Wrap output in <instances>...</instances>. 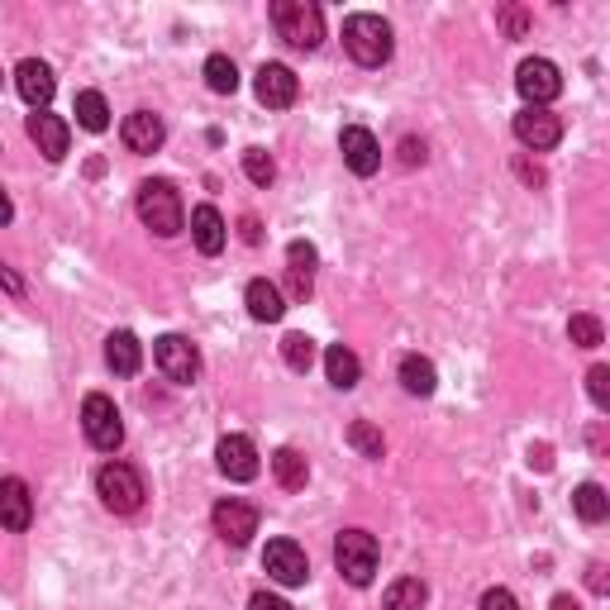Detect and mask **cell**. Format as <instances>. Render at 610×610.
<instances>
[{"label":"cell","instance_id":"2","mask_svg":"<svg viewBox=\"0 0 610 610\" xmlns=\"http://www.w3.org/2000/svg\"><path fill=\"white\" fill-rule=\"evenodd\" d=\"M96 496H101V506L115 511V515L144 511V501H148L144 472L129 467V463H105V467L96 472Z\"/></svg>","mask_w":610,"mask_h":610},{"label":"cell","instance_id":"43","mask_svg":"<svg viewBox=\"0 0 610 610\" xmlns=\"http://www.w3.org/2000/svg\"><path fill=\"white\" fill-rule=\"evenodd\" d=\"M243 239H249V243H257V220H253V215L243 220Z\"/></svg>","mask_w":610,"mask_h":610},{"label":"cell","instance_id":"15","mask_svg":"<svg viewBox=\"0 0 610 610\" xmlns=\"http://www.w3.org/2000/svg\"><path fill=\"white\" fill-rule=\"evenodd\" d=\"M339 152H344V162L354 177H372L381 167V144L372 139V129H362V125H348L339 134Z\"/></svg>","mask_w":610,"mask_h":610},{"label":"cell","instance_id":"28","mask_svg":"<svg viewBox=\"0 0 610 610\" xmlns=\"http://www.w3.org/2000/svg\"><path fill=\"white\" fill-rule=\"evenodd\" d=\"M424 601H430V587L420 582V577H401V582L387 587V610H424Z\"/></svg>","mask_w":610,"mask_h":610},{"label":"cell","instance_id":"10","mask_svg":"<svg viewBox=\"0 0 610 610\" xmlns=\"http://www.w3.org/2000/svg\"><path fill=\"white\" fill-rule=\"evenodd\" d=\"M210 525H215V534L224 544H234L243 548L257 534V511L249 506V501H239V496H224L215 511H210Z\"/></svg>","mask_w":610,"mask_h":610},{"label":"cell","instance_id":"11","mask_svg":"<svg viewBox=\"0 0 610 610\" xmlns=\"http://www.w3.org/2000/svg\"><path fill=\"white\" fill-rule=\"evenodd\" d=\"M515 139L534 152H548L562 139V119L554 111H544V105H525V111L515 115Z\"/></svg>","mask_w":610,"mask_h":610},{"label":"cell","instance_id":"24","mask_svg":"<svg viewBox=\"0 0 610 610\" xmlns=\"http://www.w3.org/2000/svg\"><path fill=\"white\" fill-rule=\"evenodd\" d=\"M272 477H277L286 492H301V486L311 482V463H305L301 449H277L272 453Z\"/></svg>","mask_w":610,"mask_h":610},{"label":"cell","instance_id":"32","mask_svg":"<svg viewBox=\"0 0 610 610\" xmlns=\"http://www.w3.org/2000/svg\"><path fill=\"white\" fill-rule=\"evenodd\" d=\"M243 172H249L253 187H272V177H277V162H272L267 148H243Z\"/></svg>","mask_w":610,"mask_h":610},{"label":"cell","instance_id":"8","mask_svg":"<svg viewBox=\"0 0 610 610\" xmlns=\"http://www.w3.org/2000/svg\"><path fill=\"white\" fill-rule=\"evenodd\" d=\"M515 86H520L525 105H544L548 111V101L562 96V72H558V63H548V57H525L520 72H515Z\"/></svg>","mask_w":610,"mask_h":610},{"label":"cell","instance_id":"40","mask_svg":"<svg viewBox=\"0 0 610 610\" xmlns=\"http://www.w3.org/2000/svg\"><path fill=\"white\" fill-rule=\"evenodd\" d=\"M587 582H591V591H606V568H601V562H591V568H587Z\"/></svg>","mask_w":610,"mask_h":610},{"label":"cell","instance_id":"4","mask_svg":"<svg viewBox=\"0 0 610 610\" xmlns=\"http://www.w3.org/2000/svg\"><path fill=\"white\" fill-rule=\"evenodd\" d=\"M272 24H277V34L301 53L319 49V39H325V14H319V6H311V0H277V6H272Z\"/></svg>","mask_w":610,"mask_h":610},{"label":"cell","instance_id":"25","mask_svg":"<svg viewBox=\"0 0 610 610\" xmlns=\"http://www.w3.org/2000/svg\"><path fill=\"white\" fill-rule=\"evenodd\" d=\"M401 387H406L410 396H434V387H439L434 362L420 358V354H406V358H401Z\"/></svg>","mask_w":610,"mask_h":610},{"label":"cell","instance_id":"7","mask_svg":"<svg viewBox=\"0 0 610 610\" xmlns=\"http://www.w3.org/2000/svg\"><path fill=\"white\" fill-rule=\"evenodd\" d=\"M152 362H158L162 377L177 381V387H191V381L201 377V354H196V344L187 334H162V339L152 344Z\"/></svg>","mask_w":610,"mask_h":610},{"label":"cell","instance_id":"18","mask_svg":"<svg viewBox=\"0 0 610 610\" xmlns=\"http://www.w3.org/2000/svg\"><path fill=\"white\" fill-rule=\"evenodd\" d=\"M119 139H125L129 152H158L167 139V125L152 111H134V115H125V125H119Z\"/></svg>","mask_w":610,"mask_h":610},{"label":"cell","instance_id":"34","mask_svg":"<svg viewBox=\"0 0 610 610\" xmlns=\"http://www.w3.org/2000/svg\"><path fill=\"white\" fill-rule=\"evenodd\" d=\"M496 24L506 29L511 39H525V34H529V10H525V6H506V10L496 14Z\"/></svg>","mask_w":610,"mask_h":610},{"label":"cell","instance_id":"38","mask_svg":"<svg viewBox=\"0 0 610 610\" xmlns=\"http://www.w3.org/2000/svg\"><path fill=\"white\" fill-rule=\"evenodd\" d=\"M401 162H406V167L424 162V144H420V139H406V144H401Z\"/></svg>","mask_w":610,"mask_h":610},{"label":"cell","instance_id":"41","mask_svg":"<svg viewBox=\"0 0 610 610\" xmlns=\"http://www.w3.org/2000/svg\"><path fill=\"white\" fill-rule=\"evenodd\" d=\"M548 610H582V606H577V601L568 597V591H562V597H554V606H548Z\"/></svg>","mask_w":610,"mask_h":610},{"label":"cell","instance_id":"9","mask_svg":"<svg viewBox=\"0 0 610 610\" xmlns=\"http://www.w3.org/2000/svg\"><path fill=\"white\" fill-rule=\"evenodd\" d=\"M263 568L277 587H305V577H311V558H305V548L296 539H272L263 548Z\"/></svg>","mask_w":610,"mask_h":610},{"label":"cell","instance_id":"14","mask_svg":"<svg viewBox=\"0 0 610 610\" xmlns=\"http://www.w3.org/2000/svg\"><path fill=\"white\" fill-rule=\"evenodd\" d=\"M215 463L229 482H253L257 477V449L249 434H224L215 444Z\"/></svg>","mask_w":610,"mask_h":610},{"label":"cell","instance_id":"23","mask_svg":"<svg viewBox=\"0 0 610 610\" xmlns=\"http://www.w3.org/2000/svg\"><path fill=\"white\" fill-rule=\"evenodd\" d=\"M325 377H329V387H339V391H354L358 387V377H362V362L354 348H344V344H334L329 354H325Z\"/></svg>","mask_w":610,"mask_h":610},{"label":"cell","instance_id":"6","mask_svg":"<svg viewBox=\"0 0 610 610\" xmlns=\"http://www.w3.org/2000/svg\"><path fill=\"white\" fill-rule=\"evenodd\" d=\"M82 430H86V444L101 453H115L125 444V420H119L111 396H101V391H91L82 401Z\"/></svg>","mask_w":610,"mask_h":610},{"label":"cell","instance_id":"35","mask_svg":"<svg viewBox=\"0 0 610 610\" xmlns=\"http://www.w3.org/2000/svg\"><path fill=\"white\" fill-rule=\"evenodd\" d=\"M587 391H591V401H597V410H610V368H591L587 372Z\"/></svg>","mask_w":610,"mask_h":610},{"label":"cell","instance_id":"16","mask_svg":"<svg viewBox=\"0 0 610 610\" xmlns=\"http://www.w3.org/2000/svg\"><path fill=\"white\" fill-rule=\"evenodd\" d=\"M24 129H29V139L39 144V152H43L49 162H63V158H67V148H72L67 119H57V115H49V111H34Z\"/></svg>","mask_w":610,"mask_h":610},{"label":"cell","instance_id":"3","mask_svg":"<svg viewBox=\"0 0 610 610\" xmlns=\"http://www.w3.org/2000/svg\"><path fill=\"white\" fill-rule=\"evenodd\" d=\"M134 206H139V220L158 239H172V234H181V229H187V210H181V196H177L172 181H144L139 201H134Z\"/></svg>","mask_w":610,"mask_h":610},{"label":"cell","instance_id":"30","mask_svg":"<svg viewBox=\"0 0 610 610\" xmlns=\"http://www.w3.org/2000/svg\"><path fill=\"white\" fill-rule=\"evenodd\" d=\"M282 358H286V368H292V372H311L315 368V339H311V334H286Z\"/></svg>","mask_w":610,"mask_h":610},{"label":"cell","instance_id":"27","mask_svg":"<svg viewBox=\"0 0 610 610\" xmlns=\"http://www.w3.org/2000/svg\"><path fill=\"white\" fill-rule=\"evenodd\" d=\"M76 125L91 129V134H105L111 129V105H105L101 91H76Z\"/></svg>","mask_w":610,"mask_h":610},{"label":"cell","instance_id":"29","mask_svg":"<svg viewBox=\"0 0 610 610\" xmlns=\"http://www.w3.org/2000/svg\"><path fill=\"white\" fill-rule=\"evenodd\" d=\"M206 86L215 91V96H234V91H239V67L229 63L224 53H210L206 57Z\"/></svg>","mask_w":610,"mask_h":610},{"label":"cell","instance_id":"31","mask_svg":"<svg viewBox=\"0 0 610 610\" xmlns=\"http://www.w3.org/2000/svg\"><path fill=\"white\" fill-rule=\"evenodd\" d=\"M348 444H354L362 458H381V453H387V439H381V430H377L372 420H354V424H348Z\"/></svg>","mask_w":610,"mask_h":610},{"label":"cell","instance_id":"37","mask_svg":"<svg viewBox=\"0 0 610 610\" xmlns=\"http://www.w3.org/2000/svg\"><path fill=\"white\" fill-rule=\"evenodd\" d=\"M249 610H292V606H286L282 597H272V591H257V597L249 601Z\"/></svg>","mask_w":610,"mask_h":610},{"label":"cell","instance_id":"5","mask_svg":"<svg viewBox=\"0 0 610 610\" xmlns=\"http://www.w3.org/2000/svg\"><path fill=\"white\" fill-rule=\"evenodd\" d=\"M377 562H381V548L368 529H344L339 539H334V568L344 572V582L368 587L377 577Z\"/></svg>","mask_w":610,"mask_h":610},{"label":"cell","instance_id":"42","mask_svg":"<svg viewBox=\"0 0 610 610\" xmlns=\"http://www.w3.org/2000/svg\"><path fill=\"white\" fill-rule=\"evenodd\" d=\"M10 215H14V206H10V196L0 191V224H10Z\"/></svg>","mask_w":610,"mask_h":610},{"label":"cell","instance_id":"26","mask_svg":"<svg viewBox=\"0 0 610 610\" xmlns=\"http://www.w3.org/2000/svg\"><path fill=\"white\" fill-rule=\"evenodd\" d=\"M572 511L582 515L587 525H606V515H610V496H606V486L601 482H582L572 492Z\"/></svg>","mask_w":610,"mask_h":610},{"label":"cell","instance_id":"20","mask_svg":"<svg viewBox=\"0 0 610 610\" xmlns=\"http://www.w3.org/2000/svg\"><path fill=\"white\" fill-rule=\"evenodd\" d=\"M243 305H249V315L257 319V325H277V319L286 315V301H282V292L267 277H257V282L243 286Z\"/></svg>","mask_w":610,"mask_h":610},{"label":"cell","instance_id":"1","mask_svg":"<svg viewBox=\"0 0 610 610\" xmlns=\"http://www.w3.org/2000/svg\"><path fill=\"white\" fill-rule=\"evenodd\" d=\"M344 49L358 67H381L391 63L396 53V39H391V24L381 14H348L344 20Z\"/></svg>","mask_w":610,"mask_h":610},{"label":"cell","instance_id":"36","mask_svg":"<svg viewBox=\"0 0 610 610\" xmlns=\"http://www.w3.org/2000/svg\"><path fill=\"white\" fill-rule=\"evenodd\" d=\"M482 610H520V601L506 587H492V591H482Z\"/></svg>","mask_w":610,"mask_h":610},{"label":"cell","instance_id":"21","mask_svg":"<svg viewBox=\"0 0 610 610\" xmlns=\"http://www.w3.org/2000/svg\"><path fill=\"white\" fill-rule=\"evenodd\" d=\"M315 263H319L315 243L296 239L292 249H286V277H292V296H296V301L311 296V286H315Z\"/></svg>","mask_w":610,"mask_h":610},{"label":"cell","instance_id":"33","mask_svg":"<svg viewBox=\"0 0 610 610\" xmlns=\"http://www.w3.org/2000/svg\"><path fill=\"white\" fill-rule=\"evenodd\" d=\"M568 339H572L577 348H601L606 329H601L597 315H572V319H568Z\"/></svg>","mask_w":610,"mask_h":610},{"label":"cell","instance_id":"19","mask_svg":"<svg viewBox=\"0 0 610 610\" xmlns=\"http://www.w3.org/2000/svg\"><path fill=\"white\" fill-rule=\"evenodd\" d=\"M191 239H196V249H201L206 257H215L224 253V243H229V224L215 206H196L191 210Z\"/></svg>","mask_w":610,"mask_h":610},{"label":"cell","instance_id":"39","mask_svg":"<svg viewBox=\"0 0 610 610\" xmlns=\"http://www.w3.org/2000/svg\"><path fill=\"white\" fill-rule=\"evenodd\" d=\"M0 286H6V292H14V296H20V292H24V282H20V277H14V272H10L6 263H0Z\"/></svg>","mask_w":610,"mask_h":610},{"label":"cell","instance_id":"22","mask_svg":"<svg viewBox=\"0 0 610 610\" xmlns=\"http://www.w3.org/2000/svg\"><path fill=\"white\" fill-rule=\"evenodd\" d=\"M105 362H111L115 377H134V372H139V362H144V344L134 339L129 329H119V334L105 339Z\"/></svg>","mask_w":610,"mask_h":610},{"label":"cell","instance_id":"12","mask_svg":"<svg viewBox=\"0 0 610 610\" xmlns=\"http://www.w3.org/2000/svg\"><path fill=\"white\" fill-rule=\"evenodd\" d=\"M253 91H257V101H263L267 111H286V105H296L301 82H296V72L286 63H263L257 76H253Z\"/></svg>","mask_w":610,"mask_h":610},{"label":"cell","instance_id":"13","mask_svg":"<svg viewBox=\"0 0 610 610\" xmlns=\"http://www.w3.org/2000/svg\"><path fill=\"white\" fill-rule=\"evenodd\" d=\"M34 525V492L20 477H0V529L24 534Z\"/></svg>","mask_w":610,"mask_h":610},{"label":"cell","instance_id":"17","mask_svg":"<svg viewBox=\"0 0 610 610\" xmlns=\"http://www.w3.org/2000/svg\"><path fill=\"white\" fill-rule=\"evenodd\" d=\"M14 86H20V96L34 105V111H49L53 91H57V76L49 63H39V57H24L20 67H14Z\"/></svg>","mask_w":610,"mask_h":610}]
</instances>
